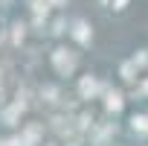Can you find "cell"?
I'll return each mask as SVG.
<instances>
[{
    "label": "cell",
    "mask_w": 148,
    "mask_h": 146,
    "mask_svg": "<svg viewBox=\"0 0 148 146\" xmlns=\"http://www.w3.org/2000/svg\"><path fill=\"white\" fill-rule=\"evenodd\" d=\"M119 105H122V97H119V94H110V97H108V108H113V111H116Z\"/></svg>",
    "instance_id": "6da1fadb"
}]
</instances>
